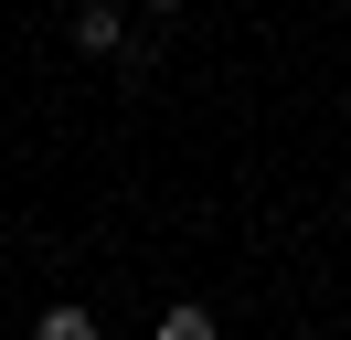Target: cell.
Returning a JSON list of instances; mask_svg holds the SVG:
<instances>
[{
    "label": "cell",
    "mask_w": 351,
    "mask_h": 340,
    "mask_svg": "<svg viewBox=\"0 0 351 340\" xmlns=\"http://www.w3.org/2000/svg\"><path fill=\"white\" fill-rule=\"evenodd\" d=\"M138 11H181V0H138Z\"/></svg>",
    "instance_id": "3957f363"
},
{
    "label": "cell",
    "mask_w": 351,
    "mask_h": 340,
    "mask_svg": "<svg viewBox=\"0 0 351 340\" xmlns=\"http://www.w3.org/2000/svg\"><path fill=\"white\" fill-rule=\"evenodd\" d=\"M160 340H213V308H160Z\"/></svg>",
    "instance_id": "7a4b0ae2"
},
{
    "label": "cell",
    "mask_w": 351,
    "mask_h": 340,
    "mask_svg": "<svg viewBox=\"0 0 351 340\" xmlns=\"http://www.w3.org/2000/svg\"><path fill=\"white\" fill-rule=\"evenodd\" d=\"M128 42V11L117 0H75V53H117Z\"/></svg>",
    "instance_id": "6da1fadb"
}]
</instances>
